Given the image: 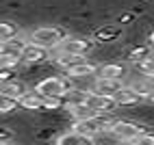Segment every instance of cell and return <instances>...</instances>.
Wrapping results in <instances>:
<instances>
[{
	"label": "cell",
	"instance_id": "3957f363",
	"mask_svg": "<svg viewBox=\"0 0 154 145\" xmlns=\"http://www.w3.org/2000/svg\"><path fill=\"white\" fill-rule=\"evenodd\" d=\"M28 41L13 37L11 41L2 44V50H0V67H15L17 63H22V52L26 48Z\"/></svg>",
	"mask_w": 154,
	"mask_h": 145
},
{
	"label": "cell",
	"instance_id": "ffe728a7",
	"mask_svg": "<svg viewBox=\"0 0 154 145\" xmlns=\"http://www.w3.org/2000/svg\"><path fill=\"white\" fill-rule=\"evenodd\" d=\"M46 98V95H44ZM63 106V98H46V108L48 110H57Z\"/></svg>",
	"mask_w": 154,
	"mask_h": 145
},
{
	"label": "cell",
	"instance_id": "ac0fdd59",
	"mask_svg": "<svg viewBox=\"0 0 154 145\" xmlns=\"http://www.w3.org/2000/svg\"><path fill=\"white\" fill-rule=\"evenodd\" d=\"M139 71H141L143 76L154 78V54H150V56H146L143 61H139Z\"/></svg>",
	"mask_w": 154,
	"mask_h": 145
},
{
	"label": "cell",
	"instance_id": "ba28073f",
	"mask_svg": "<svg viewBox=\"0 0 154 145\" xmlns=\"http://www.w3.org/2000/svg\"><path fill=\"white\" fill-rule=\"evenodd\" d=\"M48 52H50V50H46V48H42V46L33 44V41H28L26 48H24V52H22V63H28V65L44 63V61L48 59Z\"/></svg>",
	"mask_w": 154,
	"mask_h": 145
},
{
	"label": "cell",
	"instance_id": "5b68a950",
	"mask_svg": "<svg viewBox=\"0 0 154 145\" xmlns=\"http://www.w3.org/2000/svg\"><path fill=\"white\" fill-rule=\"evenodd\" d=\"M83 102L94 110V113H111L113 108L117 106V100H115V95H109V93H100V91H96V89H91V91H87L85 93V98H83Z\"/></svg>",
	"mask_w": 154,
	"mask_h": 145
},
{
	"label": "cell",
	"instance_id": "e0dca14e",
	"mask_svg": "<svg viewBox=\"0 0 154 145\" xmlns=\"http://www.w3.org/2000/svg\"><path fill=\"white\" fill-rule=\"evenodd\" d=\"M117 35H119V28L117 26H106V28H100L96 33V39L98 41H111V39H115Z\"/></svg>",
	"mask_w": 154,
	"mask_h": 145
},
{
	"label": "cell",
	"instance_id": "2e32d148",
	"mask_svg": "<svg viewBox=\"0 0 154 145\" xmlns=\"http://www.w3.org/2000/svg\"><path fill=\"white\" fill-rule=\"evenodd\" d=\"M13 37H17V26L9 20H2V24H0V44H7Z\"/></svg>",
	"mask_w": 154,
	"mask_h": 145
},
{
	"label": "cell",
	"instance_id": "6da1fadb",
	"mask_svg": "<svg viewBox=\"0 0 154 145\" xmlns=\"http://www.w3.org/2000/svg\"><path fill=\"white\" fill-rule=\"evenodd\" d=\"M113 123H115V119H113L109 113H94V115H89V117L76 119L74 121V130H78V132L87 134V137H94L96 139V134L109 132Z\"/></svg>",
	"mask_w": 154,
	"mask_h": 145
},
{
	"label": "cell",
	"instance_id": "9c48e42d",
	"mask_svg": "<svg viewBox=\"0 0 154 145\" xmlns=\"http://www.w3.org/2000/svg\"><path fill=\"white\" fill-rule=\"evenodd\" d=\"M98 71H100V69H98L94 63H87V61L83 59V61H78L76 65H72V67L67 69V76L74 78V80H85V78H94Z\"/></svg>",
	"mask_w": 154,
	"mask_h": 145
},
{
	"label": "cell",
	"instance_id": "4fadbf2b",
	"mask_svg": "<svg viewBox=\"0 0 154 145\" xmlns=\"http://www.w3.org/2000/svg\"><path fill=\"white\" fill-rule=\"evenodd\" d=\"M94 141H96L94 137H87V134L78 132L74 128L65 134H61V137H57V145H76V143H94Z\"/></svg>",
	"mask_w": 154,
	"mask_h": 145
},
{
	"label": "cell",
	"instance_id": "cb8c5ba5",
	"mask_svg": "<svg viewBox=\"0 0 154 145\" xmlns=\"http://www.w3.org/2000/svg\"><path fill=\"white\" fill-rule=\"evenodd\" d=\"M150 100H152V102H154V93H152V95H150Z\"/></svg>",
	"mask_w": 154,
	"mask_h": 145
},
{
	"label": "cell",
	"instance_id": "277c9868",
	"mask_svg": "<svg viewBox=\"0 0 154 145\" xmlns=\"http://www.w3.org/2000/svg\"><path fill=\"white\" fill-rule=\"evenodd\" d=\"M63 37L65 35L54 26H42V28H35L33 33H30V41L37 44V46H42V48H46V50H50V52L63 41Z\"/></svg>",
	"mask_w": 154,
	"mask_h": 145
},
{
	"label": "cell",
	"instance_id": "7402d4cb",
	"mask_svg": "<svg viewBox=\"0 0 154 145\" xmlns=\"http://www.w3.org/2000/svg\"><path fill=\"white\" fill-rule=\"evenodd\" d=\"M137 143H141V145H154V134H148V132H143L141 137L137 139Z\"/></svg>",
	"mask_w": 154,
	"mask_h": 145
},
{
	"label": "cell",
	"instance_id": "44dd1931",
	"mask_svg": "<svg viewBox=\"0 0 154 145\" xmlns=\"http://www.w3.org/2000/svg\"><path fill=\"white\" fill-rule=\"evenodd\" d=\"M146 56H150L148 48H135V50L130 52V59H132V61H143Z\"/></svg>",
	"mask_w": 154,
	"mask_h": 145
},
{
	"label": "cell",
	"instance_id": "d6986e66",
	"mask_svg": "<svg viewBox=\"0 0 154 145\" xmlns=\"http://www.w3.org/2000/svg\"><path fill=\"white\" fill-rule=\"evenodd\" d=\"M20 106V100L15 98H9V95H2V104H0V110H2V115H7V113H11Z\"/></svg>",
	"mask_w": 154,
	"mask_h": 145
},
{
	"label": "cell",
	"instance_id": "52a82bcc",
	"mask_svg": "<svg viewBox=\"0 0 154 145\" xmlns=\"http://www.w3.org/2000/svg\"><path fill=\"white\" fill-rule=\"evenodd\" d=\"M57 52H67V54H80V56H85L89 50H91V41L83 39V37H63V41L54 48ZM52 50V52H54Z\"/></svg>",
	"mask_w": 154,
	"mask_h": 145
},
{
	"label": "cell",
	"instance_id": "9a60e30c",
	"mask_svg": "<svg viewBox=\"0 0 154 145\" xmlns=\"http://www.w3.org/2000/svg\"><path fill=\"white\" fill-rule=\"evenodd\" d=\"M98 76H109V78H122L124 80L126 78V65L124 63H106V65L100 67Z\"/></svg>",
	"mask_w": 154,
	"mask_h": 145
},
{
	"label": "cell",
	"instance_id": "5bb4252c",
	"mask_svg": "<svg viewBox=\"0 0 154 145\" xmlns=\"http://www.w3.org/2000/svg\"><path fill=\"white\" fill-rule=\"evenodd\" d=\"M28 89H26V85L22 80H15V78H11V80H7V82H2V95H9V98H15V100H20L26 93Z\"/></svg>",
	"mask_w": 154,
	"mask_h": 145
},
{
	"label": "cell",
	"instance_id": "8fae6325",
	"mask_svg": "<svg viewBox=\"0 0 154 145\" xmlns=\"http://www.w3.org/2000/svg\"><path fill=\"white\" fill-rule=\"evenodd\" d=\"M141 98L143 95L135 87H126V85L115 93V100H117L119 106H132V104H137V102H141Z\"/></svg>",
	"mask_w": 154,
	"mask_h": 145
},
{
	"label": "cell",
	"instance_id": "7a4b0ae2",
	"mask_svg": "<svg viewBox=\"0 0 154 145\" xmlns=\"http://www.w3.org/2000/svg\"><path fill=\"white\" fill-rule=\"evenodd\" d=\"M35 91L46 95V98H65L74 91V80L69 76H65V78L50 76V78H44L42 82H37Z\"/></svg>",
	"mask_w": 154,
	"mask_h": 145
},
{
	"label": "cell",
	"instance_id": "7c38bea8",
	"mask_svg": "<svg viewBox=\"0 0 154 145\" xmlns=\"http://www.w3.org/2000/svg\"><path fill=\"white\" fill-rule=\"evenodd\" d=\"M20 106L22 108H26V110H42V108H46V98L42 95V93H30V91H26L22 98H20Z\"/></svg>",
	"mask_w": 154,
	"mask_h": 145
},
{
	"label": "cell",
	"instance_id": "30bf717a",
	"mask_svg": "<svg viewBox=\"0 0 154 145\" xmlns=\"http://www.w3.org/2000/svg\"><path fill=\"white\" fill-rule=\"evenodd\" d=\"M124 87V80L122 78H109V76H98L94 80V89L100 93H109V95H115V93Z\"/></svg>",
	"mask_w": 154,
	"mask_h": 145
},
{
	"label": "cell",
	"instance_id": "8992f818",
	"mask_svg": "<svg viewBox=\"0 0 154 145\" xmlns=\"http://www.w3.org/2000/svg\"><path fill=\"white\" fill-rule=\"evenodd\" d=\"M111 137H115L117 141H124V143H137V139L141 137L146 128L137 126V123H130V121H119L115 119V123L111 126Z\"/></svg>",
	"mask_w": 154,
	"mask_h": 145
},
{
	"label": "cell",
	"instance_id": "603a6c76",
	"mask_svg": "<svg viewBox=\"0 0 154 145\" xmlns=\"http://www.w3.org/2000/svg\"><path fill=\"white\" fill-rule=\"evenodd\" d=\"M150 41H152V46H154V33H152V35H150Z\"/></svg>",
	"mask_w": 154,
	"mask_h": 145
}]
</instances>
